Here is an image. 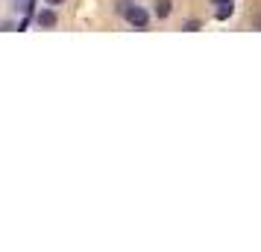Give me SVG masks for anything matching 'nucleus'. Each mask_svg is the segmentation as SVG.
I'll use <instances>...</instances> for the list:
<instances>
[{"label":"nucleus","instance_id":"5","mask_svg":"<svg viewBox=\"0 0 261 252\" xmlns=\"http://www.w3.org/2000/svg\"><path fill=\"white\" fill-rule=\"evenodd\" d=\"M182 30H185V33H197V30H200V21H185Z\"/></svg>","mask_w":261,"mask_h":252},{"label":"nucleus","instance_id":"3","mask_svg":"<svg viewBox=\"0 0 261 252\" xmlns=\"http://www.w3.org/2000/svg\"><path fill=\"white\" fill-rule=\"evenodd\" d=\"M173 12V3L170 0H155V18H167Z\"/></svg>","mask_w":261,"mask_h":252},{"label":"nucleus","instance_id":"1","mask_svg":"<svg viewBox=\"0 0 261 252\" xmlns=\"http://www.w3.org/2000/svg\"><path fill=\"white\" fill-rule=\"evenodd\" d=\"M118 9L123 12V18H126V21H129L135 30H144V26L150 24V15H147V9H144V6H129V3H120Z\"/></svg>","mask_w":261,"mask_h":252},{"label":"nucleus","instance_id":"7","mask_svg":"<svg viewBox=\"0 0 261 252\" xmlns=\"http://www.w3.org/2000/svg\"><path fill=\"white\" fill-rule=\"evenodd\" d=\"M217 3H223V0H217Z\"/></svg>","mask_w":261,"mask_h":252},{"label":"nucleus","instance_id":"6","mask_svg":"<svg viewBox=\"0 0 261 252\" xmlns=\"http://www.w3.org/2000/svg\"><path fill=\"white\" fill-rule=\"evenodd\" d=\"M44 3H47V6H62L65 0H44Z\"/></svg>","mask_w":261,"mask_h":252},{"label":"nucleus","instance_id":"4","mask_svg":"<svg viewBox=\"0 0 261 252\" xmlns=\"http://www.w3.org/2000/svg\"><path fill=\"white\" fill-rule=\"evenodd\" d=\"M229 15H232V0H223V3H220V9H217V18H220V21H226Z\"/></svg>","mask_w":261,"mask_h":252},{"label":"nucleus","instance_id":"2","mask_svg":"<svg viewBox=\"0 0 261 252\" xmlns=\"http://www.w3.org/2000/svg\"><path fill=\"white\" fill-rule=\"evenodd\" d=\"M56 21H59V18H56V12H53V9H41V12L36 15V24L41 26V30H50V26H56Z\"/></svg>","mask_w":261,"mask_h":252}]
</instances>
